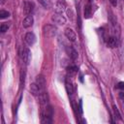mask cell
<instances>
[{
    "mask_svg": "<svg viewBox=\"0 0 124 124\" xmlns=\"http://www.w3.org/2000/svg\"><path fill=\"white\" fill-rule=\"evenodd\" d=\"M43 33L46 37H48V38H52L56 35L57 33V28L53 25H50V24H47V25H45L44 28H43Z\"/></svg>",
    "mask_w": 124,
    "mask_h": 124,
    "instance_id": "6da1fadb",
    "label": "cell"
},
{
    "mask_svg": "<svg viewBox=\"0 0 124 124\" xmlns=\"http://www.w3.org/2000/svg\"><path fill=\"white\" fill-rule=\"evenodd\" d=\"M20 56H21V59L23 60V62H24L25 64H28V63L30 62V59H31V52H30L29 48L23 47V48L21 49Z\"/></svg>",
    "mask_w": 124,
    "mask_h": 124,
    "instance_id": "7a4b0ae2",
    "label": "cell"
},
{
    "mask_svg": "<svg viewBox=\"0 0 124 124\" xmlns=\"http://www.w3.org/2000/svg\"><path fill=\"white\" fill-rule=\"evenodd\" d=\"M51 20L54 22V23H56V24H58V25H63V24H65L66 23V18L61 15V14H54L52 16H51Z\"/></svg>",
    "mask_w": 124,
    "mask_h": 124,
    "instance_id": "3957f363",
    "label": "cell"
},
{
    "mask_svg": "<svg viewBox=\"0 0 124 124\" xmlns=\"http://www.w3.org/2000/svg\"><path fill=\"white\" fill-rule=\"evenodd\" d=\"M65 50H66V53L68 54V56H69L71 59L76 60V59L78 58V51H77L73 46H67L65 47Z\"/></svg>",
    "mask_w": 124,
    "mask_h": 124,
    "instance_id": "277c9868",
    "label": "cell"
},
{
    "mask_svg": "<svg viewBox=\"0 0 124 124\" xmlns=\"http://www.w3.org/2000/svg\"><path fill=\"white\" fill-rule=\"evenodd\" d=\"M30 92L34 95V96H39L42 92H44V88H42L40 85H38L36 82L35 83H31L30 85Z\"/></svg>",
    "mask_w": 124,
    "mask_h": 124,
    "instance_id": "5b68a950",
    "label": "cell"
},
{
    "mask_svg": "<svg viewBox=\"0 0 124 124\" xmlns=\"http://www.w3.org/2000/svg\"><path fill=\"white\" fill-rule=\"evenodd\" d=\"M53 9H54L55 13H57V14H62V13L66 10V4H65V2H63V1H58V2L55 3Z\"/></svg>",
    "mask_w": 124,
    "mask_h": 124,
    "instance_id": "8992f818",
    "label": "cell"
},
{
    "mask_svg": "<svg viewBox=\"0 0 124 124\" xmlns=\"http://www.w3.org/2000/svg\"><path fill=\"white\" fill-rule=\"evenodd\" d=\"M24 40H25V42H26L27 45L32 46V45H34L35 42H36V36H35L34 33H32V32H28V33L25 34Z\"/></svg>",
    "mask_w": 124,
    "mask_h": 124,
    "instance_id": "52a82bcc",
    "label": "cell"
},
{
    "mask_svg": "<svg viewBox=\"0 0 124 124\" xmlns=\"http://www.w3.org/2000/svg\"><path fill=\"white\" fill-rule=\"evenodd\" d=\"M38 100H39V103L43 106H46L48 104V101H49V97H48V94L46 92H42L39 96H38Z\"/></svg>",
    "mask_w": 124,
    "mask_h": 124,
    "instance_id": "ba28073f",
    "label": "cell"
},
{
    "mask_svg": "<svg viewBox=\"0 0 124 124\" xmlns=\"http://www.w3.org/2000/svg\"><path fill=\"white\" fill-rule=\"evenodd\" d=\"M33 9H34V4H33V2H29V1L24 2V6H23V13H24V15L29 16V15L32 13Z\"/></svg>",
    "mask_w": 124,
    "mask_h": 124,
    "instance_id": "9c48e42d",
    "label": "cell"
},
{
    "mask_svg": "<svg viewBox=\"0 0 124 124\" xmlns=\"http://www.w3.org/2000/svg\"><path fill=\"white\" fill-rule=\"evenodd\" d=\"M65 36L67 37L68 40H70L71 42H75L77 39V35L75 33V31L71 28H66L65 29Z\"/></svg>",
    "mask_w": 124,
    "mask_h": 124,
    "instance_id": "30bf717a",
    "label": "cell"
},
{
    "mask_svg": "<svg viewBox=\"0 0 124 124\" xmlns=\"http://www.w3.org/2000/svg\"><path fill=\"white\" fill-rule=\"evenodd\" d=\"M33 23H34V18H33L32 16L29 15V16H27L23 19L22 25H23L24 28H29V27H31V26L33 25Z\"/></svg>",
    "mask_w": 124,
    "mask_h": 124,
    "instance_id": "8fae6325",
    "label": "cell"
},
{
    "mask_svg": "<svg viewBox=\"0 0 124 124\" xmlns=\"http://www.w3.org/2000/svg\"><path fill=\"white\" fill-rule=\"evenodd\" d=\"M42 115H46V116L52 117L53 116V108H52V107L49 106V105H46V108H44V110L42 111Z\"/></svg>",
    "mask_w": 124,
    "mask_h": 124,
    "instance_id": "7c38bea8",
    "label": "cell"
},
{
    "mask_svg": "<svg viewBox=\"0 0 124 124\" xmlns=\"http://www.w3.org/2000/svg\"><path fill=\"white\" fill-rule=\"evenodd\" d=\"M36 83L38 85H40L42 88H45L46 87V79L44 78L43 75H38L36 77Z\"/></svg>",
    "mask_w": 124,
    "mask_h": 124,
    "instance_id": "4fadbf2b",
    "label": "cell"
},
{
    "mask_svg": "<svg viewBox=\"0 0 124 124\" xmlns=\"http://www.w3.org/2000/svg\"><path fill=\"white\" fill-rule=\"evenodd\" d=\"M107 44H108V46L109 47H115L117 46V39L115 37H113V36L109 37L108 39V41H107Z\"/></svg>",
    "mask_w": 124,
    "mask_h": 124,
    "instance_id": "5bb4252c",
    "label": "cell"
},
{
    "mask_svg": "<svg viewBox=\"0 0 124 124\" xmlns=\"http://www.w3.org/2000/svg\"><path fill=\"white\" fill-rule=\"evenodd\" d=\"M41 122L43 124H50V123H52V117L46 116V115H42Z\"/></svg>",
    "mask_w": 124,
    "mask_h": 124,
    "instance_id": "9a60e30c",
    "label": "cell"
},
{
    "mask_svg": "<svg viewBox=\"0 0 124 124\" xmlns=\"http://www.w3.org/2000/svg\"><path fill=\"white\" fill-rule=\"evenodd\" d=\"M91 16V6L90 5H86L84 8V17L85 18H89Z\"/></svg>",
    "mask_w": 124,
    "mask_h": 124,
    "instance_id": "2e32d148",
    "label": "cell"
},
{
    "mask_svg": "<svg viewBox=\"0 0 124 124\" xmlns=\"http://www.w3.org/2000/svg\"><path fill=\"white\" fill-rule=\"evenodd\" d=\"M78 67L77 66H69L68 68H67V72H68V74L69 75H75V74H77L78 73Z\"/></svg>",
    "mask_w": 124,
    "mask_h": 124,
    "instance_id": "e0dca14e",
    "label": "cell"
},
{
    "mask_svg": "<svg viewBox=\"0 0 124 124\" xmlns=\"http://www.w3.org/2000/svg\"><path fill=\"white\" fill-rule=\"evenodd\" d=\"M38 2L46 9H48L51 7V3L49 2V0H38Z\"/></svg>",
    "mask_w": 124,
    "mask_h": 124,
    "instance_id": "ac0fdd59",
    "label": "cell"
},
{
    "mask_svg": "<svg viewBox=\"0 0 124 124\" xmlns=\"http://www.w3.org/2000/svg\"><path fill=\"white\" fill-rule=\"evenodd\" d=\"M65 87H66V91H67V93H68L69 95H72V94L74 93V87H73V85H72L71 83L66 82Z\"/></svg>",
    "mask_w": 124,
    "mask_h": 124,
    "instance_id": "d6986e66",
    "label": "cell"
},
{
    "mask_svg": "<svg viewBox=\"0 0 124 124\" xmlns=\"http://www.w3.org/2000/svg\"><path fill=\"white\" fill-rule=\"evenodd\" d=\"M9 16H10V13L8 11H4V10L0 11V18H6Z\"/></svg>",
    "mask_w": 124,
    "mask_h": 124,
    "instance_id": "ffe728a7",
    "label": "cell"
},
{
    "mask_svg": "<svg viewBox=\"0 0 124 124\" xmlns=\"http://www.w3.org/2000/svg\"><path fill=\"white\" fill-rule=\"evenodd\" d=\"M112 108H113V112H114L115 117H116L117 119H121V115H120V113H119V111H118V109H117V108H116L115 105L112 107Z\"/></svg>",
    "mask_w": 124,
    "mask_h": 124,
    "instance_id": "44dd1931",
    "label": "cell"
},
{
    "mask_svg": "<svg viewBox=\"0 0 124 124\" xmlns=\"http://www.w3.org/2000/svg\"><path fill=\"white\" fill-rule=\"evenodd\" d=\"M8 29H9V25H8V24H6V23H2V24H1V26H0V31H1L2 33H5L6 31H8Z\"/></svg>",
    "mask_w": 124,
    "mask_h": 124,
    "instance_id": "7402d4cb",
    "label": "cell"
},
{
    "mask_svg": "<svg viewBox=\"0 0 124 124\" xmlns=\"http://www.w3.org/2000/svg\"><path fill=\"white\" fill-rule=\"evenodd\" d=\"M67 15H68L69 18L71 20H73V18H74V13H73V10L72 9H68L67 10Z\"/></svg>",
    "mask_w": 124,
    "mask_h": 124,
    "instance_id": "603a6c76",
    "label": "cell"
},
{
    "mask_svg": "<svg viewBox=\"0 0 124 124\" xmlns=\"http://www.w3.org/2000/svg\"><path fill=\"white\" fill-rule=\"evenodd\" d=\"M24 77H25L24 71L23 72L21 71V73H20V83H21V86H22V84H24Z\"/></svg>",
    "mask_w": 124,
    "mask_h": 124,
    "instance_id": "cb8c5ba5",
    "label": "cell"
},
{
    "mask_svg": "<svg viewBox=\"0 0 124 124\" xmlns=\"http://www.w3.org/2000/svg\"><path fill=\"white\" fill-rule=\"evenodd\" d=\"M117 88H119V89H121V90H124V81H120V82H118V84H117Z\"/></svg>",
    "mask_w": 124,
    "mask_h": 124,
    "instance_id": "d4e9b609",
    "label": "cell"
},
{
    "mask_svg": "<svg viewBox=\"0 0 124 124\" xmlns=\"http://www.w3.org/2000/svg\"><path fill=\"white\" fill-rule=\"evenodd\" d=\"M110 4L113 6V7H116L117 6V0H109Z\"/></svg>",
    "mask_w": 124,
    "mask_h": 124,
    "instance_id": "484cf974",
    "label": "cell"
},
{
    "mask_svg": "<svg viewBox=\"0 0 124 124\" xmlns=\"http://www.w3.org/2000/svg\"><path fill=\"white\" fill-rule=\"evenodd\" d=\"M119 98L124 102V91H122V92L119 93Z\"/></svg>",
    "mask_w": 124,
    "mask_h": 124,
    "instance_id": "4316f807",
    "label": "cell"
},
{
    "mask_svg": "<svg viewBox=\"0 0 124 124\" xmlns=\"http://www.w3.org/2000/svg\"><path fill=\"white\" fill-rule=\"evenodd\" d=\"M79 111H80V113H82V108H81V100L79 101Z\"/></svg>",
    "mask_w": 124,
    "mask_h": 124,
    "instance_id": "83f0119b",
    "label": "cell"
},
{
    "mask_svg": "<svg viewBox=\"0 0 124 124\" xmlns=\"http://www.w3.org/2000/svg\"><path fill=\"white\" fill-rule=\"evenodd\" d=\"M89 1H92V0H89Z\"/></svg>",
    "mask_w": 124,
    "mask_h": 124,
    "instance_id": "f1b7e54d",
    "label": "cell"
}]
</instances>
